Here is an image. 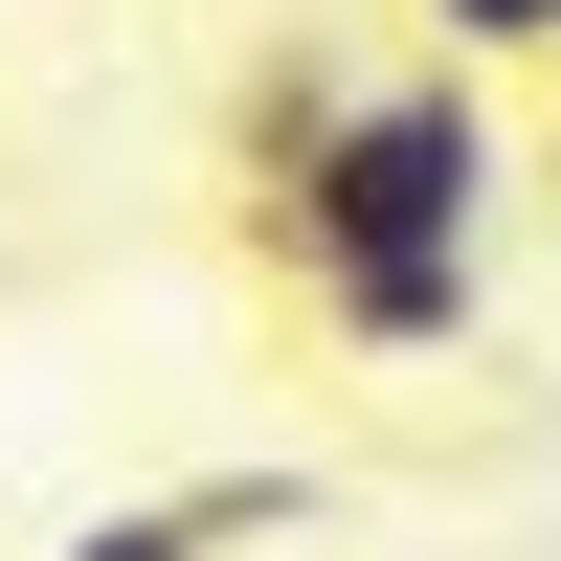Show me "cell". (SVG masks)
Wrapping results in <instances>:
<instances>
[{
    "label": "cell",
    "instance_id": "obj_1",
    "mask_svg": "<svg viewBox=\"0 0 561 561\" xmlns=\"http://www.w3.org/2000/svg\"><path fill=\"white\" fill-rule=\"evenodd\" d=\"M494 203H517V113L404 45V68H359V113L248 203V248L293 270V314L337 359H472L494 337Z\"/></svg>",
    "mask_w": 561,
    "mask_h": 561
},
{
    "label": "cell",
    "instance_id": "obj_2",
    "mask_svg": "<svg viewBox=\"0 0 561 561\" xmlns=\"http://www.w3.org/2000/svg\"><path fill=\"white\" fill-rule=\"evenodd\" d=\"M337 113H359V45H314V23H293V45H248V90H225V180L270 203V180H293Z\"/></svg>",
    "mask_w": 561,
    "mask_h": 561
},
{
    "label": "cell",
    "instance_id": "obj_3",
    "mask_svg": "<svg viewBox=\"0 0 561 561\" xmlns=\"http://www.w3.org/2000/svg\"><path fill=\"white\" fill-rule=\"evenodd\" d=\"M404 23H427V68H561V0H404Z\"/></svg>",
    "mask_w": 561,
    "mask_h": 561
},
{
    "label": "cell",
    "instance_id": "obj_4",
    "mask_svg": "<svg viewBox=\"0 0 561 561\" xmlns=\"http://www.w3.org/2000/svg\"><path fill=\"white\" fill-rule=\"evenodd\" d=\"M45 561H225V539L180 517V494H135V517H68V539H45Z\"/></svg>",
    "mask_w": 561,
    "mask_h": 561
},
{
    "label": "cell",
    "instance_id": "obj_5",
    "mask_svg": "<svg viewBox=\"0 0 561 561\" xmlns=\"http://www.w3.org/2000/svg\"><path fill=\"white\" fill-rule=\"evenodd\" d=\"M180 517H203V539H293V517H314V472H203Z\"/></svg>",
    "mask_w": 561,
    "mask_h": 561
},
{
    "label": "cell",
    "instance_id": "obj_6",
    "mask_svg": "<svg viewBox=\"0 0 561 561\" xmlns=\"http://www.w3.org/2000/svg\"><path fill=\"white\" fill-rule=\"evenodd\" d=\"M539 135H561V68H539Z\"/></svg>",
    "mask_w": 561,
    "mask_h": 561
}]
</instances>
